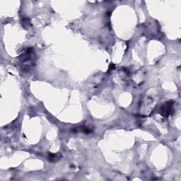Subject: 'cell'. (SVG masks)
<instances>
[{
  "label": "cell",
  "mask_w": 181,
  "mask_h": 181,
  "mask_svg": "<svg viewBox=\"0 0 181 181\" xmlns=\"http://www.w3.org/2000/svg\"><path fill=\"white\" fill-rule=\"evenodd\" d=\"M172 103H168L166 106H163L162 108V111H161V115H163V116H168L171 113V110L172 109Z\"/></svg>",
  "instance_id": "obj_1"
}]
</instances>
